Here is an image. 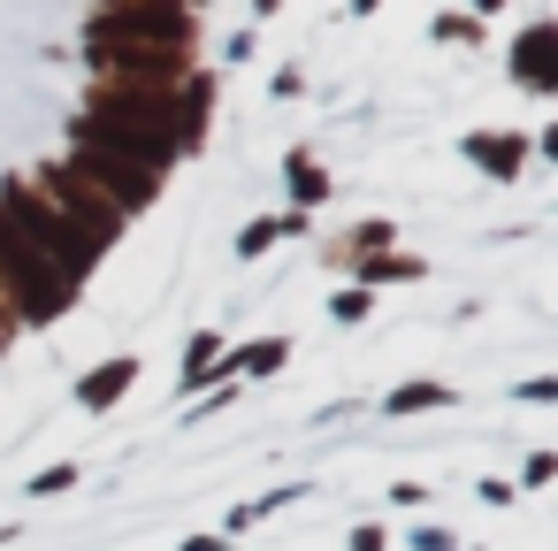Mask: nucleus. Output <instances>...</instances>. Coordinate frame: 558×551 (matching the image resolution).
I'll return each instance as SVG.
<instances>
[{"label":"nucleus","mask_w":558,"mask_h":551,"mask_svg":"<svg viewBox=\"0 0 558 551\" xmlns=\"http://www.w3.org/2000/svg\"><path fill=\"white\" fill-rule=\"evenodd\" d=\"M0 268H9L16 276V291H24V314L32 322H47V314H62V276L39 261V245L9 223V215H0Z\"/></svg>","instance_id":"f257e3e1"},{"label":"nucleus","mask_w":558,"mask_h":551,"mask_svg":"<svg viewBox=\"0 0 558 551\" xmlns=\"http://www.w3.org/2000/svg\"><path fill=\"white\" fill-rule=\"evenodd\" d=\"M550 47H558V32H550V24H535V32L520 39V85H535V93H550V85H558Z\"/></svg>","instance_id":"f03ea898"},{"label":"nucleus","mask_w":558,"mask_h":551,"mask_svg":"<svg viewBox=\"0 0 558 551\" xmlns=\"http://www.w3.org/2000/svg\"><path fill=\"white\" fill-rule=\"evenodd\" d=\"M283 360H291V345H283V337H260V345H238L222 368H230V375H268V368H283ZM222 368H215V375H222Z\"/></svg>","instance_id":"7ed1b4c3"},{"label":"nucleus","mask_w":558,"mask_h":551,"mask_svg":"<svg viewBox=\"0 0 558 551\" xmlns=\"http://www.w3.org/2000/svg\"><path fill=\"white\" fill-rule=\"evenodd\" d=\"M131 375H138V360H108L93 383H77V398H85V406H116V398L131 391Z\"/></svg>","instance_id":"20e7f679"},{"label":"nucleus","mask_w":558,"mask_h":551,"mask_svg":"<svg viewBox=\"0 0 558 551\" xmlns=\"http://www.w3.org/2000/svg\"><path fill=\"white\" fill-rule=\"evenodd\" d=\"M466 154H474L482 169H497V177H512V169H520V139H474Z\"/></svg>","instance_id":"39448f33"},{"label":"nucleus","mask_w":558,"mask_h":551,"mask_svg":"<svg viewBox=\"0 0 558 551\" xmlns=\"http://www.w3.org/2000/svg\"><path fill=\"white\" fill-rule=\"evenodd\" d=\"M421 406H451V391H444V383H405V391H390V414H421Z\"/></svg>","instance_id":"423d86ee"},{"label":"nucleus","mask_w":558,"mask_h":551,"mask_svg":"<svg viewBox=\"0 0 558 551\" xmlns=\"http://www.w3.org/2000/svg\"><path fill=\"white\" fill-rule=\"evenodd\" d=\"M62 490H77V467H47V475L32 482V498H62Z\"/></svg>","instance_id":"0eeeda50"},{"label":"nucleus","mask_w":558,"mask_h":551,"mask_svg":"<svg viewBox=\"0 0 558 551\" xmlns=\"http://www.w3.org/2000/svg\"><path fill=\"white\" fill-rule=\"evenodd\" d=\"M291 192H299V200H322L329 184H322V169H306V161H291Z\"/></svg>","instance_id":"6e6552de"},{"label":"nucleus","mask_w":558,"mask_h":551,"mask_svg":"<svg viewBox=\"0 0 558 551\" xmlns=\"http://www.w3.org/2000/svg\"><path fill=\"white\" fill-rule=\"evenodd\" d=\"M276 230H283V223H253V230L238 238V253H268V238H276Z\"/></svg>","instance_id":"1a4fd4ad"},{"label":"nucleus","mask_w":558,"mask_h":551,"mask_svg":"<svg viewBox=\"0 0 558 551\" xmlns=\"http://www.w3.org/2000/svg\"><path fill=\"white\" fill-rule=\"evenodd\" d=\"M413 551H451V536H444V528H421V543H413Z\"/></svg>","instance_id":"9d476101"},{"label":"nucleus","mask_w":558,"mask_h":551,"mask_svg":"<svg viewBox=\"0 0 558 551\" xmlns=\"http://www.w3.org/2000/svg\"><path fill=\"white\" fill-rule=\"evenodd\" d=\"M352 551H383V528H360V536H352Z\"/></svg>","instance_id":"9b49d317"},{"label":"nucleus","mask_w":558,"mask_h":551,"mask_svg":"<svg viewBox=\"0 0 558 551\" xmlns=\"http://www.w3.org/2000/svg\"><path fill=\"white\" fill-rule=\"evenodd\" d=\"M474 9H497V0H474Z\"/></svg>","instance_id":"f8f14e48"}]
</instances>
